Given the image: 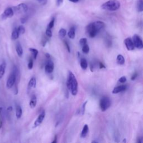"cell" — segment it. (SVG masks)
<instances>
[{"label":"cell","mask_w":143,"mask_h":143,"mask_svg":"<svg viewBox=\"0 0 143 143\" xmlns=\"http://www.w3.org/2000/svg\"><path fill=\"white\" fill-rule=\"evenodd\" d=\"M54 22H55V20H54V19H53L52 20H51V21L49 22V24H48V28L50 29H51L53 28L54 27Z\"/></svg>","instance_id":"4dcf8cb0"},{"label":"cell","mask_w":143,"mask_h":143,"mask_svg":"<svg viewBox=\"0 0 143 143\" xmlns=\"http://www.w3.org/2000/svg\"><path fill=\"white\" fill-rule=\"evenodd\" d=\"M45 34L46 36L49 37V38H51V37L52 36V32H51V30L50 29L47 28L45 31Z\"/></svg>","instance_id":"f546056e"},{"label":"cell","mask_w":143,"mask_h":143,"mask_svg":"<svg viewBox=\"0 0 143 143\" xmlns=\"http://www.w3.org/2000/svg\"><path fill=\"white\" fill-rule=\"evenodd\" d=\"M118 81H119V82L121 83H125V82L126 81V78L124 76L121 77V78H120L119 80H118Z\"/></svg>","instance_id":"d6a6232c"},{"label":"cell","mask_w":143,"mask_h":143,"mask_svg":"<svg viewBox=\"0 0 143 143\" xmlns=\"http://www.w3.org/2000/svg\"><path fill=\"white\" fill-rule=\"evenodd\" d=\"M12 110V107H11V106H9V107H7V111L10 112Z\"/></svg>","instance_id":"ab89813d"},{"label":"cell","mask_w":143,"mask_h":143,"mask_svg":"<svg viewBox=\"0 0 143 143\" xmlns=\"http://www.w3.org/2000/svg\"><path fill=\"white\" fill-rule=\"evenodd\" d=\"M86 32L87 33L88 36L91 38H94L97 35V34L99 33V31L94 27L93 22L87 26Z\"/></svg>","instance_id":"5b68a950"},{"label":"cell","mask_w":143,"mask_h":143,"mask_svg":"<svg viewBox=\"0 0 143 143\" xmlns=\"http://www.w3.org/2000/svg\"><path fill=\"white\" fill-rule=\"evenodd\" d=\"M54 70V63L52 61L49 60L46 63L45 66V70L46 73L50 74L53 72Z\"/></svg>","instance_id":"30bf717a"},{"label":"cell","mask_w":143,"mask_h":143,"mask_svg":"<svg viewBox=\"0 0 143 143\" xmlns=\"http://www.w3.org/2000/svg\"><path fill=\"white\" fill-rule=\"evenodd\" d=\"M16 51L19 57H21L23 55V49L20 43H18L16 46Z\"/></svg>","instance_id":"9a60e30c"},{"label":"cell","mask_w":143,"mask_h":143,"mask_svg":"<svg viewBox=\"0 0 143 143\" xmlns=\"http://www.w3.org/2000/svg\"><path fill=\"white\" fill-rule=\"evenodd\" d=\"M64 44H65V46H66L67 49V50H68V52L70 53V47H69V45L68 43L67 42V41H64Z\"/></svg>","instance_id":"836d02e7"},{"label":"cell","mask_w":143,"mask_h":143,"mask_svg":"<svg viewBox=\"0 0 143 143\" xmlns=\"http://www.w3.org/2000/svg\"><path fill=\"white\" fill-rule=\"evenodd\" d=\"M17 69L16 67H14L13 71L8 78L7 82H6V87L8 89H11L14 86L16 81V77L17 74Z\"/></svg>","instance_id":"3957f363"},{"label":"cell","mask_w":143,"mask_h":143,"mask_svg":"<svg viewBox=\"0 0 143 143\" xmlns=\"http://www.w3.org/2000/svg\"><path fill=\"white\" fill-rule=\"evenodd\" d=\"M17 30H18L19 33L20 35L24 34L25 32V29L22 25L19 26L18 27V28H17Z\"/></svg>","instance_id":"83f0119b"},{"label":"cell","mask_w":143,"mask_h":143,"mask_svg":"<svg viewBox=\"0 0 143 143\" xmlns=\"http://www.w3.org/2000/svg\"><path fill=\"white\" fill-rule=\"evenodd\" d=\"M26 19L25 18V17H23V18L21 19V22L22 24H25L26 21Z\"/></svg>","instance_id":"8d00e7d4"},{"label":"cell","mask_w":143,"mask_h":143,"mask_svg":"<svg viewBox=\"0 0 143 143\" xmlns=\"http://www.w3.org/2000/svg\"><path fill=\"white\" fill-rule=\"evenodd\" d=\"M137 10L139 12L143 11V0H138L137 3Z\"/></svg>","instance_id":"603a6c76"},{"label":"cell","mask_w":143,"mask_h":143,"mask_svg":"<svg viewBox=\"0 0 143 143\" xmlns=\"http://www.w3.org/2000/svg\"><path fill=\"white\" fill-rule=\"evenodd\" d=\"M19 35H20V34L19 33L17 28H15L13 30L12 34H11V39L12 40H16L19 38Z\"/></svg>","instance_id":"2e32d148"},{"label":"cell","mask_w":143,"mask_h":143,"mask_svg":"<svg viewBox=\"0 0 143 143\" xmlns=\"http://www.w3.org/2000/svg\"><path fill=\"white\" fill-rule=\"evenodd\" d=\"M67 34V31L65 29H61L59 30V35L60 38H63L66 36Z\"/></svg>","instance_id":"484cf974"},{"label":"cell","mask_w":143,"mask_h":143,"mask_svg":"<svg viewBox=\"0 0 143 143\" xmlns=\"http://www.w3.org/2000/svg\"><path fill=\"white\" fill-rule=\"evenodd\" d=\"M2 127V120L1 118H0V128Z\"/></svg>","instance_id":"b9f144b4"},{"label":"cell","mask_w":143,"mask_h":143,"mask_svg":"<svg viewBox=\"0 0 143 143\" xmlns=\"http://www.w3.org/2000/svg\"><path fill=\"white\" fill-rule=\"evenodd\" d=\"M14 15V11L13 9L11 7H8L6 9L1 15V17L3 20L7 18H11Z\"/></svg>","instance_id":"52a82bcc"},{"label":"cell","mask_w":143,"mask_h":143,"mask_svg":"<svg viewBox=\"0 0 143 143\" xmlns=\"http://www.w3.org/2000/svg\"><path fill=\"white\" fill-rule=\"evenodd\" d=\"M28 68L29 69H31L33 67V60L32 59H30L28 63Z\"/></svg>","instance_id":"1f68e13d"},{"label":"cell","mask_w":143,"mask_h":143,"mask_svg":"<svg viewBox=\"0 0 143 143\" xmlns=\"http://www.w3.org/2000/svg\"><path fill=\"white\" fill-rule=\"evenodd\" d=\"M36 79L35 77H32L29 81L28 83V88L29 89H31V88H35L36 87Z\"/></svg>","instance_id":"4fadbf2b"},{"label":"cell","mask_w":143,"mask_h":143,"mask_svg":"<svg viewBox=\"0 0 143 143\" xmlns=\"http://www.w3.org/2000/svg\"><path fill=\"white\" fill-rule=\"evenodd\" d=\"M80 65L82 69L83 70H86L88 67V63L87 62L86 59L84 58H82L81 59V62H80Z\"/></svg>","instance_id":"ffe728a7"},{"label":"cell","mask_w":143,"mask_h":143,"mask_svg":"<svg viewBox=\"0 0 143 143\" xmlns=\"http://www.w3.org/2000/svg\"><path fill=\"white\" fill-rule=\"evenodd\" d=\"M75 28L74 27H72L70 29L69 31H68V36L69 38L71 39H74L75 38Z\"/></svg>","instance_id":"44dd1931"},{"label":"cell","mask_w":143,"mask_h":143,"mask_svg":"<svg viewBox=\"0 0 143 143\" xmlns=\"http://www.w3.org/2000/svg\"><path fill=\"white\" fill-rule=\"evenodd\" d=\"M39 1H42V0H39Z\"/></svg>","instance_id":"7dc6e473"},{"label":"cell","mask_w":143,"mask_h":143,"mask_svg":"<svg viewBox=\"0 0 143 143\" xmlns=\"http://www.w3.org/2000/svg\"><path fill=\"white\" fill-rule=\"evenodd\" d=\"M137 77H138V73H136V72H135V73L132 75V77H131V79L133 80V81H134V80H135L136 78H137Z\"/></svg>","instance_id":"e575fe53"},{"label":"cell","mask_w":143,"mask_h":143,"mask_svg":"<svg viewBox=\"0 0 143 143\" xmlns=\"http://www.w3.org/2000/svg\"><path fill=\"white\" fill-rule=\"evenodd\" d=\"M120 7V3L118 0H109L101 5V9L105 10L115 11Z\"/></svg>","instance_id":"7a4b0ae2"},{"label":"cell","mask_w":143,"mask_h":143,"mask_svg":"<svg viewBox=\"0 0 143 143\" xmlns=\"http://www.w3.org/2000/svg\"><path fill=\"white\" fill-rule=\"evenodd\" d=\"M22 114V110L21 106H17L16 108V116L17 119H20L21 118V116Z\"/></svg>","instance_id":"ac0fdd59"},{"label":"cell","mask_w":143,"mask_h":143,"mask_svg":"<svg viewBox=\"0 0 143 143\" xmlns=\"http://www.w3.org/2000/svg\"><path fill=\"white\" fill-rule=\"evenodd\" d=\"M126 86H125V85H121V86L116 87L112 91V94H117L118 93L123 92L126 89Z\"/></svg>","instance_id":"7c38bea8"},{"label":"cell","mask_w":143,"mask_h":143,"mask_svg":"<svg viewBox=\"0 0 143 143\" xmlns=\"http://www.w3.org/2000/svg\"><path fill=\"white\" fill-rule=\"evenodd\" d=\"M117 63L119 65H123L125 63V59L124 57H123V55L119 54L117 57Z\"/></svg>","instance_id":"7402d4cb"},{"label":"cell","mask_w":143,"mask_h":143,"mask_svg":"<svg viewBox=\"0 0 143 143\" xmlns=\"http://www.w3.org/2000/svg\"><path fill=\"white\" fill-rule=\"evenodd\" d=\"M45 55H46V57L47 58H50V55H49V54L46 53Z\"/></svg>","instance_id":"ee69618b"},{"label":"cell","mask_w":143,"mask_h":143,"mask_svg":"<svg viewBox=\"0 0 143 143\" xmlns=\"http://www.w3.org/2000/svg\"><path fill=\"white\" fill-rule=\"evenodd\" d=\"M92 143H98V141L94 140V141H92Z\"/></svg>","instance_id":"bcb514c9"},{"label":"cell","mask_w":143,"mask_h":143,"mask_svg":"<svg viewBox=\"0 0 143 143\" xmlns=\"http://www.w3.org/2000/svg\"><path fill=\"white\" fill-rule=\"evenodd\" d=\"M87 101H86L85 102H84V104H83V105H82V106L81 108L80 109V110L78 111H77V112H78L79 115H83V114L84 113L85 109H86V106L87 105Z\"/></svg>","instance_id":"cb8c5ba5"},{"label":"cell","mask_w":143,"mask_h":143,"mask_svg":"<svg viewBox=\"0 0 143 143\" xmlns=\"http://www.w3.org/2000/svg\"><path fill=\"white\" fill-rule=\"evenodd\" d=\"M14 9H15L16 12L18 13V14H22V13H25L28 11V7L25 4H21L14 7Z\"/></svg>","instance_id":"ba28073f"},{"label":"cell","mask_w":143,"mask_h":143,"mask_svg":"<svg viewBox=\"0 0 143 143\" xmlns=\"http://www.w3.org/2000/svg\"><path fill=\"white\" fill-rule=\"evenodd\" d=\"M124 43H125V46H126L127 49H128V50L131 51L134 49L135 46H134V43H133V41L132 40H131V38H126V39L125 40Z\"/></svg>","instance_id":"9c48e42d"},{"label":"cell","mask_w":143,"mask_h":143,"mask_svg":"<svg viewBox=\"0 0 143 143\" xmlns=\"http://www.w3.org/2000/svg\"><path fill=\"white\" fill-rule=\"evenodd\" d=\"M57 142V136L55 135V138H54V140L52 141V143H56Z\"/></svg>","instance_id":"60d3db41"},{"label":"cell","mask_w":143,"mask_h":143,"mask_svg":"<svg viewBox=\"0 0 143 143\" xmlns=\"http://www.w3.org/2000/svg\"><path fill=\"white\" fill-rule=\"evenodd\" d=\"M133 41L134 46L138 49H142L143 48V43L142 40L139 35L135 34L133 37Z\"/></svg>","instance_id":"8992f818"},{"label":"cell","mask_w":143,"mask_h":143,"mask_svg":"<svg viewBox=\"0 0 143 143\" xmlns=\"http://www.w3.org/2000/svg\"><path fill=\"white\" fill-rule=\"evenodd\" d=\"M82 51L83 53L88 54L89 51V47L87 44H85L83 46L82 48Z\"/></svg>","instance_id":"4316f807"},{"label":"cell","mask_w":143,"mask_h":143,"mask_svg":"<svg viewBox=\"0 0 143 143\" xmlns=\"http://www.w3.org/2000/svg\"><path fill=\"white\" fill-rule=\"evenodd\" d=\"M63 2V0H57V4L58 6H59L61 4H62Z\"/></svg>","instance_id":"74e56055"},{"label":"cell","mask_w":143,"mask_h":143,"mask_svg":"<svg viewBox=\"0 0 143 143\" xmlns=\"http://www.w3.org/2000/svg\"><path fill=\"white\" fill-rule=\"evenodd\" d=\"M99 67L101 69V68H106V67L105 66V65H104V64L101 62L99 63Z\"/></svg>","instance_id":"d590c367"},{"label":"cell","mask_w":143,"mask_h":143,"mask_svg":"<svg viewBox=\"0 0 143 143\" xmlns=\"http://www.w3.org/2000/svg\"><path fill=\"white\" fill-rule=\"evenodd\" d=\"M36 104H37V99L36 96H32L31 99H30V101L29 103L30 107H31V108H34L35 106H36Z\"/></svg>","instance_id":"d6986e66"},{"label":"cell","mask_w":143,"mask_h":143,"mask_svg":"<svg viewBox=\"0 0 143 143\" xmlns=\"http://www.w3.org/2000/svg\"><path fill=\"white\" fill-rule=\"evenodd\" d=\"M6 68V63L4 62L0 64V79L4 77L5 73Z\"/></svg>","instance_id":"5bb4252c"},{"label":"cell","mask_w":143,"mask_h":143,"mask_svg":"<svg viewBox=\"0 0 143 143\" xmlns=\"http://www.w3.org/2000/svg\"><path fill=\"white\" fill-rule=\"evenodd\" d=\"M111 101L110 99L107 96H104L101 98L99 102V106L102 112L105 111L108 109L111 106Z\"/></svg>","instance_id":"277c9868"},{"label":"cell","mask_w":143,"mask_h":143,"mask_svg":"<svg viewBox=\"0 0 143 143\" xmlns=\"http://www.w3.org/2000/svg\"><path fill=\"white\" fill-rule=\"evenodd\" d=\"M45 113L44 111H43L39 115L38 118H37V119L36 120H35L34 123L35 128L39 126L41 123H42L43 120H44V118H45Z\"/></svg>","instance_id":"8fae6325"},{"label":"cell","mask_w":143,"mask_h":143,"mask_svg":"<svg viewBox=\"0 0 143 143\" xmlns=\"http://www.w3.org/2000/svg\"><path fill=\"white\" fill-rule=\"evenodd\" d=\"M78 82L75 78V75L72 72L69 71L67 81V86L69 91L71 92L72 95H77L78 89Z\"/></svg>","instance_id":"6da1fadb"},{"label":"cell","mask_w":143,"mask_h":143,"mask_svg":"<svg viewBox=\"0 0 143 143\" xmlns=\"http://www.w3.org/2000/svg\"><path fill=\"white\" fill-rule=\"evenodd\" d=\"M2 108L1 107H0V116H1V112H2Z\"/></svg>","instance_id":"f6af8a7d"},{"label":"cell","mask_w":143,"mask_h":143,"mask_svg":"<svg viewBox=\"0 0 143 143\" xmlns=\"http://www.w3.org/2000/svg\"><path fill=\"white\" fill-rule=\"evenodd\" d=\"M142 142H143V139H142V138H138V141H137V143H141Z\"/></svg>","instance_id":"f35d334b"},{"label":"cell","mask_w":143,"mask_h":143,"mask_svg":"<svg viewBox=\"0 0 143 143\" xmlns=\"http://www.w3.org/2000/svg\"><path fill=\"white\" fill-rule=\"evenodd\" d=\"M69 1H70V2H72L76 3L77 2H78V1H79V0H69Z\"/></svg>","instance_id":"7bdbcfd3"},{"label":"cell","mask_w":143,"mask_h":143,"mask_svg":"<svg viewBox=\"0 0 143 143\" xmlns=\"http://www.w3.org/2000/svg\"><path fill=\"white\" fill-rule=\"evenodd\" d=\"M88 130H89V128H88V125L87 124L84 125V126H83V130L82 131V133L81 134V137L82 138H85L86 137L88 133Z\"/></svg>","instance_id":"e0dca14e"},{"label":"cell","mask_w":143,"mask_h":143,"mask_svg":"<svg viewBox=\"0 0 143 143\" xmlns=\"http://www.w3.org/2000/svg\"><path fill=\"white\" fill-rule=\"evenodd\" d=\"M29 50H30V52H31L32 53H33L34 59H36V58H37V56H38V54L39 53V51H38V50L35 49V48H29Z\"/></svg>","instance_id":"d4e9b609"},{"label":"cell","mask_w":143,"mask_h":143,"mask_svg":"<svg viewBox=\"0 0 143 143\" xmlns=\"http://www.w3.org/2000/svg\"><path fill=\"white\" fill-rule=\"evenodd\" d=\"M87 39L86 38H82L79 40V44L81 46L87 44Z\"/></svg>","instance_id":"f1b7e54d"}]
</instances>
